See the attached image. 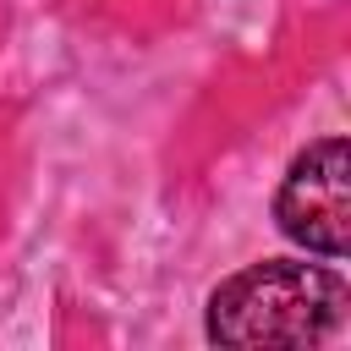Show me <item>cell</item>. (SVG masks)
<instances>
[{
  "label": "cell",
  "mask_w": 351,
  "mask_h": 351,
  "mask_svg": "<svg viewBox=\"0 0 351 351\" xmlns=\"http://www.w3.org/2000/svg\"><path fill=\"white\" fill-rule=\"evenodd\" d=\"M346 318V280L318 263H252L208 296V340L230 351L313 346Z\"/></svg>",
  "instance_id": "1"
},
{
  "label": "cell",
  "mask_w": 351,
  "mask_h": 351,
  "mask_svg": "<svg viewBox=\"0 0 351 351\" xmlns=\"http://www.w3.org/2000/svg\"><path fill=\"white\" fill-rule=\"evenodd\" d=\"M274 219L296 247H307L318 258H346V247H351V154L340 137H324L307 154H296V165L285 170V181L274 192Z\"/></svg>",
  "instance_id": "2"
}]
</instances>
